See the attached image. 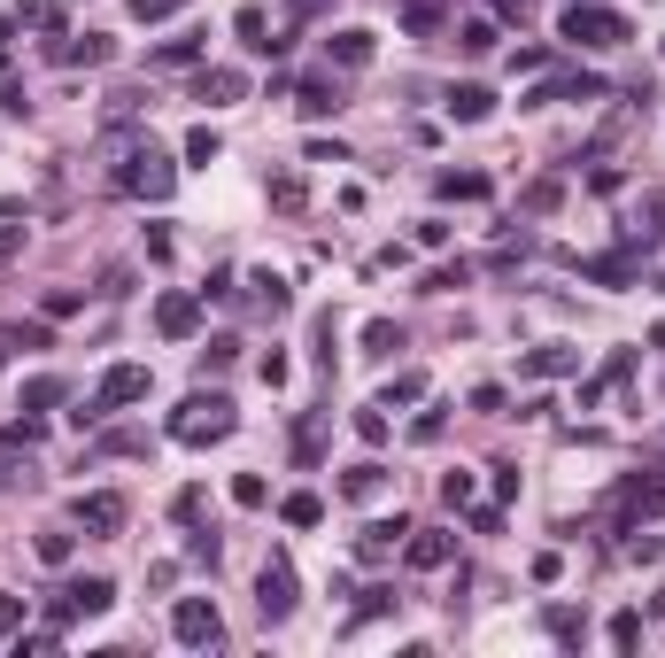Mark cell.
Segmentation results:
<instances>
[{
  "mask_svg": "<svg viewBox=\"0 0 665 658\" xmlns=\"http://www.w3.org/2000/svg\"><path fill=\"white\" fill-rule=\"evenodd\" d=\"M147 388H155V380H147V364H116L109 380H101V388H93V403H86V411H78V426L109 419V411H124V403H140Z\"/></svg>",
  "mask_w": 665,
  "mask_h": 658,
  "instance_id": "6da1fadb",
  "label": "cell"
},
{
  "mask_svg": "<svg viewBox=\"0 0 665 658\" xmlns=\"http://www.w3.org/2000/svg\"><path fill=\"white\" fill-rule=\"evenodd\" d=\"M171 434H178V442H194V449L225 442V434H232V403H225V395H194V403L171 419Z\"/></svg>",
  "mask_w": 665,
  "mask_h": 658,
  "instance_id": "7a4b0ae2",
  "label": "cell"
},
{
  "mask_svg": "<svg viewBox=\"0 0 665 658\" xmlns=\"http://www.w3.org/2000/svg\"><path fill=\"white\" fill-rule=\"evenodd\" d=\"M658 511H665V473H635L627 488H619L611 519H619V527H635V519H658Z\"/></svg>",
  "mask_w": 665,
  "mask_h": 658,
  "instance_id": "3957f363",
  "label": "cell"
},
{
  "mask_svg": "<svg viewBox=\"0 0 665 658\" xmlns=\"http://www.w3.org/2000/svg\"><path fill=\"white\" fill-rule=\"evenodd\" d=\"M124 186H132V194H147V202H171L178 171H171L155 148H132V163H124Z\"/></svg>",
  "mask_w": 665,
  "mask_h": 658,
  "instance_id": "277c9868",
  "label": "cell"
},
{
  "mask_svg": "<svg viewBox=\"0 0 665 658\" xmlns=\"http://www.w3.org/2000/svg\"><path fill=\"white\" fill-rule=\"evenodd\" d=\"M565 39H573V47H619L627 24H619L611 8H565Z\"/></svg>",
  "mask_w": 665,
  "mask_h": 658,
  "instance_id": "5b68a950",
  "label": "cell"
},
{
  "mask_svg": "<svg viewBox=\"0 0 665 658\" xmlns=\"http://www.w3.org/2000/svg\"><path fill=\"white\" fill-rule=\"evenodd\" d=\"M256 612H263V620H287V612H294V566H287V558H271V566H263Z\"/></svg>",
  "mask_w": 665,
  "mask_h": 658,
  "instance_id": "8992f818",
  "label": "cell"
},
{
  "mask_svg": "<svg viewBox=\"0 0 665 658\" xmlns=\"http://www.w3.org/2000/svg\"><path fill=\"white\" fill-rule=\"evenodd\" d=\"M171 635H178V643H217V604H209V597H178Z\"/></svg>",
  "mask_w": 665,
  "mask_h": 658,
  "instance_id": "52a82bcc",
  "label": "cell"
},
{
  "mask_svg": "<svg viewBox=\"0 0 665 658\" xmlns=\"http://www.w3.org/2000/svg\"><path fill=\"white\" fill-rule=\"evenodd\" d=\"M403 535H410L403 519H372V527L356 535V558H364V566H387V558H395V542H403Z\"/></svg>",
  "mask_w": 665,
  "mask_h": 658,
  "instance_id": "ba28073f",
  "label": "cell"
},
{
  "mask_svg": "<svg viewBox=\"0 0 665 658\" xmlns=\"http://www.w3.org/2000/svg\"><path fill=\"white\" fill-rule=\"evenodd\" d=\"M519 372H526V380H565V372H580V349H565V341H550V349H526Z\"/></svg>",
  "mask_w": 665,
  "mask_h": 658,
  "instance_id": "9c48e42d",
  "label": "cell"
},
{
  "mask_svg": "<svg viewBox=\"0 0 665 658\" xmlns=\"http://www.w3.org/2000/svg\"><path fill=\"white\" fill-rule=\"evenodd\" d=\"M109 604H116V589L101 581V573H93V581H70V589H62L55 612H109Z\"/></svg>",
  "mask_w": 665,
  "mask_h": 658,
  "instance_id": "30bf717a",
  "label": "cell"
},
{
  "mask_svg": "<svg viewBox=\"0 0 665 658\" xmlns=\"http://www.w3.org/2000/svg\"><path fill=\"white\" fill-rule=\"evenodd\" d=\"M240 93H248L240 70H202V78H194V101H209V109H225V101H240Z\"/></svg>",
  "mask_w": 665,
  "mask_h": 658,
  "instance_id": "8fae6325",
  "label": "cell"
},
{
  "mask_svg": "<svg viewBox=\"0 0 665 658\" xmlns=\"http://www.w3.org/2000/svg\"><path fill=\"white\" fill-rule=\"evenodd\" d=\"M232 31H240V39H248V47H256V55H279V47H287V39H271V16H263L256 0H248V8H240V16H232Z\"/></svg>",
  "mask_w": 665,
  "mask_h": 658,
  "instance_id": "7c38bea8",
  "label": "cell"
},
{
  "mask_svg": "<svg viewBox=\"0 0 665 658\" xmlns=\"http://www.w3.org/2000/svg\"><path fill=\"white\" fill-rule=\"evenodd\" d=\"M325 62H341V70H364V62H372V31H333V39H325Z\"/></svg>",
  "mask_w": 665,
  "mask_h": 658,
  "instance_id": "4fadbf2b",
  "label": "cell"
},
{
  "mask_svg": "<svg viewBox=\"0 0 665 658\" xmlns=\"http://www.w3.org/2000/svg\"><path fill=\"white\" fill-rule=\"evenodd\" d=\"M194 318H202V310H194V295H163V302H155V326L171 333V341H186V333H194Z\"/></svg>",
  "mask_w": 665,
  "mask_h": 658,
  "instance_id": "5bb4252c",
  "label": "cell"
},
{
  "mask_svg": "<svg viewBox=\"0 0 665 658\" xmlns=\"http://www.w3.org/2000/svg\"><path fill=\"white\" fill-rule=\"evenodd\" d=\"M78 519H86L93 535H116V527H124V496H109V488H101V496H86V504H78Z\"/></svg>",
  "mask_w": 665,
  "mask_h": 658,
  "instance_id": "9a60e30c",
  "label": "cell"
},
{
  "mask_svg": "<svg viewBox=\"0 0 665 658\" xmlns=\"http://www.w3.org/2000/svg\"><path fill=\"white\" fill-rule=\"evenodd\" d=\"M449 550H457V535H441V527H426V535L410 542V566H418V573H434V566H449Z\"/></svg>",
  "mask_w": 665,
  "mask_h": 658,
  "instance_id": "2e32d148",
  "label": "cell"
},
{
  "mask_svg": "<svg viewBox=\"0 0 665 658\" xmlns=\"http://www.w3.org/2000/svg\"><path fill=\"white\" fill-rule=\"evenodd\" d=\"M379 488H387V465H348V480H341V496H348V504H372Z\"/></svg>",
  "mask_w": 665,
  "mask_h": 658,
  "instance_id": "e0dca14e",
  "label": "cell"
},
{
  "mask_svg": "<svg viewBox=\"0 0 665 658\" xmlns=\"http://www.w3.org/2000/svg\"><path fill=\"white\" fill-rule=\"evenodd\" d=\"M488 109H495V93H488V86H457V93H449V117H457V124H480Z\"/></svg>",
  "mask_w": 665,
  "mask_h": 658,
  "instance_id": "ac0fdd59",
  "label": "cell"
},
{
  "mask_svg": "<svg viewBox=\"0 0 665 658\" xmlns=\"http://www.w3.org/2000/svg\"><path fill=\"white\" fill-rule=\"evenodd\" d=\"M55 62H109V39L86 31V39H55Z\"/></svg>",
  "mask_w": 665,
  "mask_h": 658,
  "instance_id": "d6986e66",
  "label": "cell"
},
{
  "mask_svg": "<svg viewBox=\"0 0 665 658\" xmlns=\"http://www.w3.org/2000/svg\"><path fill=\"white\" fill-rule=\"evenodd\" d=\"M248 287H256V310H263V318H287V279H271V271H256Z\"/></svg>",
  "mask_w": 665,
  "mask_h": 658,
  "instance_id": "ffe728a7",
  "label": "cell"
},
{
  "mask_svg": "<svg viewBox=\"0 0 665 658\" xmlns=\"http://www.w3.org/2000/svg\"><path fill=\"white\" fill-rule=\"evenodd\" d=\"M325 109H341V78H310L302 86V117H325Z\"/></svg>",
  "mask_w": 665,
  "mask_h": 658,
  "instance_id": "44dd1931",
  "label": "cell"
},
{
  "mask_svg": "<svg viewBox=\"0 0 665 658\" xmlns=\"http://www.w3.org/2000/svg\"><path fill=\"white\" fill-rule=\"evenodd\" d=\"M441 194H449V202H480L488 179H480V171H441Z\"/></svg>",
  "mask_w": 665,
  "mask_h": 658,
  "instance_id": "7402d4cb",
  "label": "cell"
},
{
  "mask_svg": "<svg viewBox=\"0 0 665 658\" xmlns=\"http://www.w3.org/2000/svg\"><path fill=\"white\" fill-rule=\"evenodd\" d=\"M457 47H464V55H488V47H495V24H488V16H464Z\"/></svg>",
  "mask_w": 665,
  "mask_h": 658,
  "instance_id": "603a6c76",
  "label": "cell"
},
{
  "mask_svg": "<svg viewBox=\"0 0 665 658\" xmlns=\"http://www.w3.org/2000/svg\"><path fill=\"white\" fill-rule=\"evenodd\" d=\"M364 349H372V357H395V349H403V326L372 318V326H364Z\"/></svg>",
  "mask_w": 665,
  "mask_h": 658,
  "instance_id": "cb8c5ba5",
  "label": "cell"
},
{
  "mask_svg": "<svg viewBox=\"0 0 665 658\" xmlns=\"http://www.w3.org/2000/svg\"><path fill=\"white\" fill-rule=\"evenodd\" d=\"M70 550H78V535L47 527V535H39V566H70Z\"/></svg>",
  "mask_w": 665,
  "mask_h": 658,
  "instance_id": "d4e9b609",
  "label": "cell"
},
{
  "mask_svg": "<svg viewBox=\"0 0 665 658\" xmlns=\"http://www.w3.org/2000/svg\"><path fill=\"white\" fill-rule=\"evenodd\" d=\"M635 233H642V240H665V186H658V194H650V202H642Z\"/></svg>",
  "mask_w": 665,
  "mask_h": 658,
  "instance_id": "484cf974",
  "label": "cell"
},
{
  "mask_svg": "<svg viewBox=\"0 0 665 658\" xmlns=\"http://www.w3.org/2000/svg\"><path fill=\"white\" fill-rule=\"evenodd\" d=\"M217 148H225V140H217L209 124H194V132H186V163H217Z\"/></svg>",
  "mask_w": 665,
  "mask_h": 658,
  "instance_id": "4316f807",
  "label": "cell"
},
{
  "mask_svg": "<svg viewBox=\"0 0 665 658\" xmlns=\"http://www.w3.org/2000/svg\"><path fill=\"white\" fill-rule=\"evenodd\" d=\"M395 589H364V604H356V620H348V628H364V620H379V612H395Z\"/></svg>",
  "mask_w": 665,
  "mask_h": 658,
  "instance_id": "83f0119b",
  "label": "cell"
},
{
  "mask_svg": "<svg viewBox=\"0 0 665 658\" xmlns=\"http://www.w3.org/2000/svg\"><path fill=\"white\" fill-rule=\"evenodd\" d=\"M318 519H325V504L310 496V488H302V496H287V527H318Z\"/></svg>",
  "mask_w": 665,
  "mask_h": 658,
  "instance_id": "f1b7e54d",
  "label": "cell"
},
{
  "mask_svg": "<svg viewBox=\"0 0 665 658\" xmlns=\"http://www.w3.org/2000/svg\"><path fill=\"white\" fill-rule=\"evenodd\" d=\"M642 643V612H619V620H611V651H635Z\"/></svg>",
  "mask_w": 665,
  "mask_h": 658,
  "instance_id": "f546056e",
  "label": "cell"
},
{
  "mask_svg": "<svg viewBox=\"0 0 665 658\" xmlns=\"http://www.w3.org/2000/svg\"><path fill=\"white\" fill-rule=\"evenodd\" d=\"M16 16H24V24H39V31H55V24H62V0H24Z\"/></svg>",
  "mask_w": 665,
  "mask_h": 658,
  "instance_id": "4dcf8cb0",
  "label": "cell"
},
{
  "mask_svg": "<svg viewBox=\"0 0 665 658\" xmlns=\"http://www.w3.org/2000/svg\"><path fill=\"white\" fill-rule=\"evenodd\" d=\"M318 449H325V426L310 419V426H302V434H294V457H302V465H318Z\"/></svg>",
  "mask_w": 665,
  "mask_h": 658,
  "instance_id": "1f68e13d",
  "label": "cell"
},
{
  "mask_svg": "<svg viewBox=\"0 0 665 658\" xmlns=\"http://www.w3.org/2000/svg\"><path fill=\"white\" fill-rule=\"evenodd\" d=\"M302 202H310V194H302V179H279V186H271V210H302Z\"/></svg>",
  "mask_w": 665,
  "mask_h": 658,
  "instance_id": "d6a6232c",
  "label": "cell"
},
{
  "mask_svg": "<svg viewBox=\"0 0 665 658\" xmlns=\"http://www.w3.org/2000/svg\"><path fill=\"white\" fill-rule=\"evenodd\" d=\"M178 8H186V0H132V16H140V24H163V16H178Z\"/></svg>",
  "mask_w": 665,
  "mask_h": 658,
  "instance_id": "836d02e7",
  "label": "cell"
},
{
  "mask_svg": "<svg viewBox=\"0 0 665 658\" xmlns=\"http://www.w3.org/2000/svg\"><path fill=\"white\" fill-rule=\"evenodd\" d=\"M263 496H271V488H263V480H256V473H240V480H232V504H248V511H256V504H263Z\"/></svg>",
  "mask_w": 665,
  "mask_h": 658,
  "instance_id": "e575fe53",
  "label": "cell"
},
{
  "mask_svg": "<svg viewBox=\"0 0 665 658\" xmlns=\"http://www.w3.org/2000/svg\"><path fill=\"white\" fill-rule=\"evenodd\" d=\"M441 504H449V511L472 504V473H449V480H441Z\"/></svg>",
  "mask_w": 665,
  "mask_h": 658,
  "instance_id": "d590c367",
  "label": "cell"
},
{
  "mask_svg": "<svg viewBox=\"0 0 665 658\" xmlns=\"http://www.w3.org/2000/svg\"><path fill=\"white\" fill-rule=\"evenodd\" d=\"M387 395H395V403H418V395H426V372H395V388H387Z\"/></svg>",
  "mask_w": 665,
  "mask_h": 658,
  "instance_id": "8d00e7d4",
  "label": "cell"
},
{
  "mask_svg": "<svg viewBox=\"0 0 665 658\" xmlns=\"http://www.w3.org/2000/svg\"><path fill=\"white\" fill-rule=\"evenodd\" d=\"M101 449H109V457H140V449H147V434H132V426H124V434H109Z\"/></svg>",
  "mask_w": 665,
  "mask_h": 658,
  "instance_id": "74e56055",
  "label": "cell"
},
{
  "mask_svg": "<svg viewBox=\"0 0 665 658\" xmlns=\"http://www.w3.org/2000/svg\"><path fill=\"white\" fill-rule=\"evenodd\" d=\"M55 395H62V380H31V388H24V403H31V411H47Z\"/></svg>",
  "mask_w": 665,
  "mask_h": 658,
  "instance_id": "f35d334b",
  "label": "cell"
},
{
  "mask_svg": "<svg viewBox=\"0 0 665 658\" xmlns=\"http://www.w3.org/2000/svg\"><path fill=\"white\" fill-rule=\"evenodd\" d=\"M232 349H240V341H209V349H202V372H225Z\"/></svg>",
  "mask_w": 665,
  "mask_h": 658,
  "instance_id": "ab89813d",
  "label": "cell"
},
{
  "mask_svg": "<svg viewBox=\"0 0 665 658\" xmlns=\"http://www.w3.org/2000/svg\"><path fill=\"white\" fill-rule=\"evenodd\" d=\"M356 434H364V442L379 449V442H387V419H379V411H356Z\"/></svg>",
  "mask_w": 665,
  "mask_h": 658,
  "instance_id": "60d3db41",
  "label": "cell"
},
{
  "mask_svg": "<svg viewBox=\"0 0 665 658\" xmlns=\"http://www.w3.org/2000/svg\"><path fill=\"white\" fill-rule=\"evenodd\" d=\"M16 628H24V604H16V597H0V635H16Z\"/></svg>",
  "mask_w": 665,
  "mask_h": 658,
  "instance_id": "b9f144b4",
  "label": "cell"
},
{
  "mask_svg": "<svg viewBox=\"0 0 665 658\" xmlns=\"http://www.w3.org/2000/svg\"><path fill=\"white\" fill-rule=\"evenodd\" d=\"M495 8H503V16H519V24L534 16V0H495Z\"/></svg>",
  "mask_w": 665,
  "mask_h": 658,
  "instance_id": "7bdbcfd3",
  "label": "cell"
},
{
  "mask_svg": "<svg viewBox=\"0 0 665 658\" xmlns=\"http://www.w3.org/2000/svg\"><path fill=\"white\" fill-rule=\"evenodd\" d=\"M294 16H318V8H333V0H287Z\"/></svg>",
  "mask_w": 665,
  "mask_h": 658,
  "instance_id": "ee69618b",
  "label": "cell"
},
{
  "mask_svg": "<svg viewBox=\"0 0 665 658\" xmlns=\"http://www.w3.org/2000/svg\"><path fill=\"white\" fill-rule=\"evenodd\" d=\"M0 364H8V333H0Z\"/></svg>",
  "mask_w": 665,
  "mask_h": 658,
  "instance_id": "f6af8a7d",
  "label": "cell"
}]
</instances>
